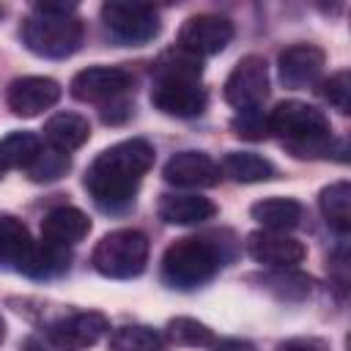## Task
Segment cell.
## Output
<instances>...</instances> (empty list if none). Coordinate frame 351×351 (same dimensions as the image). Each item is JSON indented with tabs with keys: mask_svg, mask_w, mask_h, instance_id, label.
I'll use <instances>...</instances> for the list:
<instances>
[{
	"mask_svg": "<svg viewBox=\"0 0 351 351\" xmlns=\"http://www.w3.org/2000/svg\"><path fill=\"white\" fill-rule=\"evenodd\" d=\"M154 145L145 137H129L104 148L85 170V189L101 211H123L132 206L143 176L154 167Z\"/></svg>",
	"mask_w": 351,
	"mask_h": 351,
	"instance_id": "6da1fadb",
	"label": "cell"
},
{
	"mask_svg": "<svg viewBox=\"0 0 351 351\" xmlns=\"http://www.w3.org/2000/svg\"><path fill=\"white\" fill-rule=\"evenodd\" d=\"M203 66L184 49H167L154 66L151 104L173 118H195L206 110L208 93L200 82Z\"/></svg>",
	"mask_w": 351,
	"mask_h": 351,
	"instance_id": "7a4b0ae2",
	"label": "cell"
},
{
	"mask_svg": "<svg viewBox=\"0 0 351 351\" xmlns=\"http://www.w3.org/2000/svg\"><path fill=\"white\" fill-rule=\"evenodd\" d=\"M269 134H277L296 159L329 156V148H332L329 118L318 107L296 99L280 101L269 112Z\"/></svg>",
	"mask_w": 351,
	"mask_h": 351,
	"instance_id": "3957f363",
	"label": "cell"
},
{
	"mask_svg": "<svg viewBox=\"0 0 351 351\" xmlns=\"http://www.w3.org/2000/svg\"><path fill=\"white\" fill-rule=\"evenodd\" d=\"M222 263L225 252L214 236H184L165 250L162 280L176 291H192L206 285Z\"/></svg>",
	"mask_w": 351,
	"mask_h": 351,
	"instance_id": "277c9868",
	"label": "cell"
},
{
	"mask_svg": "<svg viewBox=\"0 0 351 351\" xmlns=\"http://www.w3.org/2000/svg\"><path fill=\"white\" fill-rule=\"evenodd\" d=\"M19 36H22V44L33 55L49 58V60H63V58H69L80 49L85 27L74 14L33 11L30 16H25Z\"/></svg>",
	"mask_w": 351,
	"mask_h": 351,
	"instance_id": "5b68a950",
	"label": "cell"
},
{
	"mask_svg": "<svg viewBox=\"0 0 351 351\" xmlns=\"http://www.w3.org/2000/svg\"><path fill=\"white\" fill-rule=\"evenodd\" d=\"M90 263L99 274L110 280H132L143 274L148 263V236L134 228L112 230L101 236L90 255Z\"/></svg>",
	"mask_w": 351,
	"mask_h": 351,
	"instance_id": "8992f818",
	"label": "cell"
},
{
	"mask_svg": "<svg viewBox=\"0 0 351 351\" xmlns=\"http://www.w3.org/2000/svg\"><path fill=\"white\" fill-rule=\"evenodd\" d=\"M101 22L107 33L121 44H148L159 36V11L148 3H129V0H110L101 5Z\"/></svg>",
	"mask_w": 351,
	"mask_h": 351,
	"instance_id": "52a82bcc",
	"label": "cell"
},
{
	"mask_svg": "<svg viewBox=\"0 0 351 351\" xmlns=\"http://www.w3.org/2000/svg\"><path fill=\"white\" fill-rule=\"evenodd\" d=\"M107 332H110V321L104 313L82 310V313H71L52 321L44 329V337L58 351H82L96 346Z\"/></svg>",
	"mask_w": 351,
	"mask_h": 351,
	"instance_id": "ba28073f",
	"label": "cell"
},
{
	"mask_svg": "<svg viewBox=\"0 0 351 351\" xmlns=\"http://www.w3.org/2000/svg\"><path fill=\"white\" fill-rule=\"evenodd\" d=\"M233 41V22L219 14H195L178 30V49L192 58H208L222 52Z\"/></svg>",
	"mask_w": 351,
	"mask_h": 351,
	"instance_id": "9c48e42d",
	"label": "cell"
},
{
	"mask_svg": "<svg viewBox=\"0 0 351 351\" xmlns=\"http://www.w3.org/2000/svg\"><path fill=\"white\" fill-rule=\"evenodd\" d=\"M269 96V69L261 55L241 58L225 80V101L236 110H255Z\"/></svg>",
	"mask_w": 351,
	"mask_h": 351,
	"instance_id": "30bf717a",
	"label": "cell"
},
{
	"mask_svg": "<svg viewBox=\"0 0 351 351\" xmlns=\"http://www.w3.org/2000/svg\"><path fill=\"white\" fill-rule=\"evenodd\" d=\"M134 77L121 66H88L74 74L71 80V96L80 101L107 104L118 96H123L132 88Z\"/></svg>",
	"mask_w": 351,
	"mask_h": 351,
	"instance_id": "8fae6325",
	"label": "cell"
},
{
	"mask_svg": "<svg viewBox=\"0 0 351 351\" xmlns=\"http://www.w3.org/2000/svg\"><path fill=\"white\" fill-rule=\"evenodd\" d=\"M247 252L255 263L269 269H296L307 250L299 239L277 230H255L247 236Z\"/></svg>",
	"mask_w": 351,
	"mask_h": 351,
	"instance_id": "7c38bea8",
	"label": "cell"
},
{
	"mask_svg": "<svg viewBox=\"0 0 351 351\" xmlns=\"http://www.w3.org/2000/svg\"><path fill=\"white\" fill-rule=\"evenodd\" d=\"M60 99V85L52 77H19L5 90V104L14 115L33 118Z\"/></svg>",
	"mask_w": 351,
	"mask_h": 351,
	"instance_id": "4fadbf2b",
	"label": "cell"
},
{
	"mask_svg": "<svg viewBox=\"0 0 351 351\" xmlns=\"http://www.w3.org/2000/svg\"><path fill=\"white\" fill-rule=\"evenodd\" d=\"M162 176L181 189H206L219 181V165L203 151H178L167 159Z\"/></svg>",
	"mask_w": 351,
	"mask_h": 351,
	"instance_id": "5bb4252c",
	"label": "cell"
},
{
	"mask_svg": "<svg viewBox=\"0 0 351 351\" xmlns=\"http://www.w3.org/2000/svg\"><path fill=\"white\" fill-rule=\"evenodd\" d=\"M277 69H280V80L288 88H307L324 71V49H318L315 44L285 47L277 58Z\"/></svg>",
	"mask_w": 351,
	"mask_h": 351,
	"instance_id": "9a60e30c",
	"label": "cell"
},
{
	"mask_svg": "<svg viewBox=\"0 0 351 351\" xmlns=\"http://www.w3.org/2000/svg\"><path fill=\"white\" fill-rule=\"evenodd\" d=\"M90 233V219L74 206H58L41 219V239L58 247H74Z\"/></svg>",
	"mask_w": 351,
	"mask_h": 351,
	"instance_id": "2e32d148",
	"label": "cell"
},
{
	"mask_svg": "<svg viewBox=\"0 0 351 351\" xmlns=\"http://www.w3.org/2000/svg\"><path fill=\"white\" fill-rule=\"evenodd\" d=\"M156 211L159 219H165L167 225H200L217 214V206L203 195L173 192V195H162Z\"/></svg>",
	"mask_w": 351,
	"mask_h": 351,
	"instance_id": "e0dca14e",
	"label": "cell"
},
{
	"mask_svg": "<svg viewBox=\"0 0 351 351\" xmlns=\"http://www.w3.org/2000/svg\"><path fill=\"white\" fill-rule=\"evenodd\" d=\"M71 263V250L69 247H58V244H49L44 239L33 241L27 255L22 258L19 263V271L33 277V280H52L58 274H63Z\"/></svg>",
	"mask_w": 351,
	"mask_h": 351,
	"instance_id": "ac0fdd59",
	"label": "cell"
},
{
	"mask_svg": "<svg viewBox=\"0 0 351 351\" xmlns=\"http://www.w3.org/2000/svg\"><path fill=\"white\" fill-rule=\"evenodd\" d=\"M90 137V123L80 112H55L44 123V140L49 148H58L63 154L85 145Z\"/></svg>",
	"mask_w": 351,
	"mask_h": 351,
	"instance_id": "d6986e66",
	"label": "cell"
},
{
	"mask_svg": "<svg viewBox=\"0 0 351 351\" xmlns=\"http://www.w3.org/2000/svg\"><path fill=\"white\" fill-rule=\"evenodd\" d=\"M252 219L261 222L266 230H277V233H288L293 230L302 217H304V208L299 200L293 197H263L258 203H252L250 208Z\"/></svg>",
	"mask_w": 351,
	"mask_h": 351,
	"instance_id": "ffe728a7",
	"label": "cell"
},
{
	"mask_svg": "<svg viewBox=\"0 0 351 351\" xmlns=\"http://www.w3.org/2000/svg\"><path fill=\"white\" fill-rule=\"evenodd\" d=\"M219 173H225L228 178H233L239 184H255V181L271 178L277 170L261 154H252V151H230V154H225V159L219 165Z\"/></svg>",
	"mask_w": 351,
	"mask_h": 351,
	"instance_id": "44dd1931",
	"label": "cell"
},
{
	"mask_svg": "<svg viewBox=\"0 0 351 351\" xmlns=\"http://www.w3.org/2000/svg\"><path fill=\"white\" fill-rule=\"evenodd\" d=\"M318 206H321L326 225H332L340 236H346L351 228V184L335 181V184L324 186L318 195Z\"/></svg>",
	"mask_w": 351,
	"mask_h": 351,
	"instance_id": "7402d4cb",
	"label": "cell"
},
{
	"mask_svg": "<svg viewBox=\"0 0 351 351\" xmlns=\"http://www.w3.org/2000/svg\"><path fill=\"white\" fill-rule=\"evenodd\" d=\"M30 244H33V239H30L25 222L11 214H0V269H8V266L19 269Z\"/></svg>",
	"mask_w": 351,
	"mask_h": 351,
	"instance_id": "603a6c76",
	"label": "cell"
},
{
	"mask_svg": "<svg viewBox=\"0 0 351 351\" xmlns=\"http://www.w3.org/2000/svg\"><path fill=\"white\" fill-rule=\"evenodd\" d=\"M41 140L33 132H11L0 140V170H14V167H30L33 159L41 151Z\"/></svg>",
	"mask_w": 351,
	"mask_h": 351,
	"instance_id": "cb8c5ba5",
	"label": "cell"
},
{
	"mask_svg": "<svg viewBox=\"0 0 351 351\" xmlns=\"http://www.w3.org/2000/svg\"><path fill=\"white\" fill-rule=\"evenodd\" d=\"M110 351H165V335L145 324H126L112 329Z\"/></svg>",
	"mask_w": 351,
	"mask_h": 351,
	"instance_id": "d4e9b609",
	"label": "cell"
},
{
	"mask_svg": "<svg viewBox=\"0 0 351 351\" xmlns=\"http://www.w3.org/2000/svg\"><path fill=\"white\" fill-rule=\"evenodd\" d=\"M261 285L282 302H299V299L310 296V291H313V280L293 269H274L271 274L261 277Z\"/></svg>",
	"mask_w": 351,
	"mask_h": 351,
	"instance_id": "484cf974",
	"label": "cell"
},
{
	"mask_svg": "<svg viewBox=\"0 0 351 351\" xmlns=\"http://www.w3.org/2000/svg\"><path fill=\"white\" fill-rule=\"evenodd\" d=\"M167 340L176 343V346H189V348H200V346H214V332L200 324L197 318H186V315H178L167 324L165 329Z\"/></svg>",
	"mask_w": 351,
	"mask_h": 351,
	"instance_id": "4316f807",
	"label": "cell"
},
{
	"mask_svg": "<svg viewBox=\"0 0 351 351\" xmlns=\"http://www.w3.org/2000/svg\"><path fill=\"white\" fill-rule=\"evenodd\" d=\"M71 167L69 154L58 151V148H41L38 156L33 159V165L27 167V178L36 184H47V181H58L60 176H66Z\"/></svg>",
	"mask_w": 351,
	"mask_h": 351,
	"instance_id": "83f0119b",
	"label": "cell"
},
{
	"mask_svg": "<svg viewBox=\"0 0 351 351\" xmlns=\"http://www.w3.org/2000/svg\"><path fill=\"white\" fill-rule=\"evenodd\" d=\"M318 93L324 96V101H329L335 110L340 112H351V74L348 71H337L329 80L321 82Z\"/></svg>",
	"mask_w": 351,
	"mask_h": 351,
	"instance_id": "f1b7e54d",
	"label": "cell"
},
{
	"mask_svg": "<svg viewBox=\"0 0 351 351\" xmlns=\"http://www.w3.org/2000/svg\"><path fill=\"white\" fill-rule=\"evenodd\" d=\"M230 129L244 140H263L269 134V115H263L261 107L239 110V115L230 121Z\"/></svg>",
	"mask_w": 351,
	"mask_h": 351,
	"instance_id": "f546056e",
	"label": "cell"
},
{
	"mask_svg": "<svg viewBox=\"0 0 351 351\" xmlns=\"http://www.w3.org/2000/svg\"><path fill=\"white\" fill-rule=\"evenodd\" d=\"M132 115V104L123 99V96H118V99H112V101H107L104 107H101V121L104 123H121V121H126Z\"/></svg>",
	"mask_w": 351,
	"mask_h": 351,
	"instance_id": "4dcf8cb0",
	"label": "cell"
},
{
	"mask_svg": "<svg viewBox=\"0 0 351 351\" xmlns=\"http://www.w3.org/2000/svg\"><path fill=\"white\" fill-rule=\"evenodd\" d=\"M274 351H329V346L321 337H288Z\"/></svg>",
	"mask_w": 351,
	"mask_h": 351,
	"instance_id": "1f68e13d",
	"label": "cell"
},
{
	"mask_svg": "<svg viewBox=\"0 0 351 351\" xmlns=\"http://www.w3.org/2000/svg\"><path fill=\"white\" fill-rule=\"evenodd\" d=\"M211 351H258L250 340H239V337H228V340H219L211 346Z\"/></svg>",
	"mask_w": 351,
	"mask_h": 351,
	"instance_id": "d6a6232c",
	"label": "cell"
},
{
	"mask_svg": "<svg viewBox=\"0 0 351 351\" xmlns=\"http://www.w3.org/2000/svg\"><path fill=\"white\" fill-rule=\"evenodd\" d=\"M3 337H5V321H3V315H0V343H3Z\"/></svg>",
	"mask_w": 351,
	"mask_h": 351,
	"instance_id": "836d02e7",
	"label": "cell"
},
{
	"mask_svg": "<svg viewBox=\"0 0 351 351\" xmlns=\"http://www.w3.org/2000/svg\"><path fill=\"white\" fill-rule=\"evenodd\" d=\"M0 173H3V170H0Z\"/></svg>",
	"mask_w": 351,
	"mask_h": 351,
	"instance_id": "e575fe53",
	"label": "cell"
}]
</instances>
